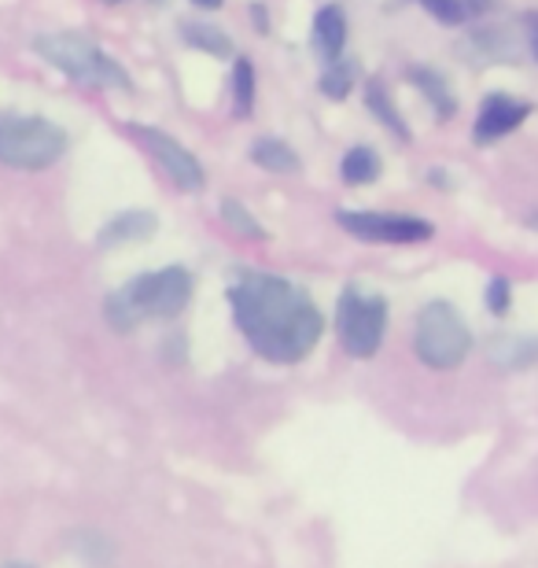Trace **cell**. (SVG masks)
<instances>
[{"mask_svg":"<svg viewBox=\"0 0 538 568\" xmlns=\"http://www.w3.org/2000/svg\"><path fill=\"white\" fill-rule=\"evenodd\" d=\"M181 33H185V41L192 44V49L211 52V55H217V60H229V55H233V41H229V33L211 27V22H185Z\"/></svg>","mask_w":538,"mask_h":568,"instance_id":"cell-17","label":"cell"},{"mask_svg":"<svg viewBox=\"0 0 538 568\" xmlns=\"http://www.w3.org/2000/svg\"><path fill=\"white\" fill-rule=\"evenodd\" d=\"M531 115V104L528 100H517V97H506V93H495L484 100L476 115V144H495L501 138H509L512 130H520L524 122Z\"/></svg>","mask_w":538,"mask_h":568,"instance_id":"cell-9","label":"cell"},{"mask_svg":"<svg viewBox=\"0 0 538 568\" xmlns=\"http://www.w3.org/2000/svg\"><path fill=\"white\" fill-rule=\"evenodd\" d=\"M336 333L351 358H373L387 333V303L380 295L343 288L336 306Z\"/></svg>","mask_w":538,"mask_h":568,"instance_id":"cell-6","label":"cell"},{"mask_svg":"<svg viewBox=\"0 0 538 568\" xmlns=\"http://www.w3.org/2000/svg\"><path fill=\"white\" fill-rule=\"evenodd\" d=\"M33 52L52 67H60L63 74H71L82 85H100V89H133L130 74L119 63L97 49L93 41L82 33H41L33 41Z\"/></svg>","mask_w":538,"mask_h":568,"instance_id":"cell-3","label":"cell"},{"mask_svg":"<svg viewBox=\"0 0 538 568\" xmlns=\"http://www.w3.org/2000/svg\"><path fill=\"white\" fill-rule=\"evenodd\" d=\"M528 38H531V52L538 60V11H528Z\"/></svg>","mask_w":538,"mask_h":568,"instance_id":"cell-24","label":"cell"},{"mask_svg":"<svg viewBox=\"0 0 538 568\" xmlns=\"http://www.w3.org/2000/svg\"><path fill=\"white\" fill-rule=\"evenodd\" d=\"M420 8H425L432 19L446 22V27H457V22L468 19V11H465L461 0H420Z\"/></svg>","mask_w":538,"mask_h":568,"instance_id":"cell-21","label":"cell"},{"mask_svg":"<svg viewBox=\"0 0 538 568\" xmlns=\"http://www.w3.org/2000/svg\"><path fill=\"white\" fill-rule=\"evenodd\" d=\"M538 358V336H498L490 344V362L501 369H524Z\"/></svg>","mask_w":538,"mask_h":568,"instance_id":"cell-13","label":"cell"},{"mask_svg":"<svg viewBox=\"0 0 538 568\" xmlns=\"http://www.w3.org/2000/svg\"><path fill=\"white\" fill-rule=\"evenodd\" d=\"M365 104H369V115L380 122V126L392 130L398 141H409V126L403 122V115H398V108L392 104V97H387V89L380 82H369V89H365Z\"/></svg>","mask_w":538,"mask_h":568,"instance_id":"cell-16","label":"cell"},{"mask_svg":"<svg viewBox=\"0 0 538 568\" xmlns=\"http://www.w3.org/2000/svg\"><path fill=\"white\" fill-rule=\"evenodd\" d=\"M509 303H512L509 277H490V284H487V306L501 317V314H509Z\"/></svg>","mask_w":538,"mask_h":568,"instance_id":"cell-22","label":"cell"},{"mask_svg":"<svg viewBox=\"0 0 538 568\" xmlns=\"http://www.w3.org/2000/svg\"><path fill=\"white\" fill-rule=\"evenodd\" d=\"M461 4H465L468 16H487V11L498 4V0H461Z\"/></svg>","mask_w":538,"mask_h":568,"instance_id":"cell-23","label":"cell"},{"mask_svg":"<svg viewBox=\"0 0 538 568\" xmlns=\"http://www.w3.org/2000/svg\"><path fill=\"white\" fill-rule=\"evenodd\" d=\"M336 222L358 241L369 244H420L432 241L435 225L414 214H380V211H339Z\"/></svg>","mask_w":538,"mask_h":568,"instance_id":"cell-7","label":"cell"},{"mask_svg":"<svg viewBox=\"0 0 538 568\" xmlns=\"http://www.w3.org/2000/svg\"><path fill=\"white\" fill-rule=\"evenodd\" d=\"M409 82H414L420 93L428 97V104L435 108V115H439V119H454L457 97H454V89L446 85L443 74L428 71V67H409Z\"/></svg>","mask_w":538,"mask_h":568,"instance_id":"cell-12","label":"cell"},{"mask_svg":"<svg viewBox=\"0 0 538 568\" xmlns=\"http://www.w3.org/2000/svg\"><path fill=\"white\" fill-rule=\"evenodd\" d=\"M351 85H354V67L351 63H336L322 74V93L332 100L351 97Z\"/></svg>","mask_w":538,"mask_h":568,"instance_id":"cell-20","label":"cell"},{"mask_svg":"<svg viewBox=\"0 0 538 568\" xmlns=\"http://www.w3.org/2000/svg\"><path fill=\"white\" fill-rule=\"evenodd\" d=\"M339 174L347 185H373L376 178H380V155L373 152V148H351L347 155H343V163H339Z\"/></svg>","mask_w":538,"mask_h":568,"instance_id":"cell-15","label":"cell"},{"mask_svg":"<svg viewBox=\"0 0 538 568\" xmlns=\"http://www.w3.org/2000/svg\"><path fill=\"white\" fill-rule=\"evenodd\" d=\"M159 230V219L152 211H122V214H114V219L100 230L97 236V244L100 247H122V244H136V241H148Z\"/></svg>","mask_w":538,"mask_h":568,"instance_id":"cell-10","label":"cell"},{"mask_svg":"<svg viewBox=\"0 0 538 568\" xmlns=\"http://www.w3.org/2000/svg\"><path fill=\"white\" fill-rule=\"evenodd\" d=\"M414 351L428 369H457L473 351V333L450 303L435 300L417 314Z\"/></svg>","mask_w":538,"mask_h":568,"instance_id":"cell-4","label":"cell"},{"mask_svg":"<svg viewBox=\"0 0 538 568\" xmlns=\"http://www.w3.org/2000/svg\"><path fill=\"white\" fill-rule=\"evenodd\" d=\"M251 16H255V27H258V30H266V27H270L266 8H258V4H255V8H251Z\"/></svg>","mask_w":538,"mask_h":568,"instance_id":"cell-25","label":"cell"},{"mask_svg":"<svg viewBox=\"0 0 538 568\" xmlns=\"http://www.w3.org/2000/svg\"><path fill=\"white\" fill-rule=\"evenodd\" d=\"M133 133L141 138V144L148 148V152H152L155 163L163 166V174L174 178L177 189H185V192H200L203 189L207 174H203V163L189 152L185 144H177L170 133L152 130V126H133Z\"/></svg>","mask_w":538,"mask_h":568,"instance_id":"cell-8","label":"cell"},{"mask_svg":"<svg viewBox=\"0 0 538 568\" xmlns=\"http://www.w3.org/2000/svg\"><path fill=\"white\" fill-rule=\"evenodd\" d=\"M343 44H347V16H343V8L328 4L317 11V19H314V49L317 55H325V60H336L343 52Z\"/></svg>","mask_w":538,"mask_h":568,"instance_id":"cell-11","label":"cell"},{"mask_svg":"<svg viewBox=\"0 0 538 568\" xmlns=\"http://www.w3.org/2000/svg\"><path fill=\"white\" fill-rule=\"evenodd\" d=\"M67 133L38 115H0V163L11 170H44L63 155Z\"/></svg>","mask_w":538,"mask_h":568,"instance_id":"cell-5","label":"cell"},{"mask_svg":"<svg viewBox=\"0 0 538 568\" xmlns=\"http://www.w3.org/2000/svg\"><path fill=\"white\" fill-rule=\"evenodd\" d=\"M222 219L229 230H236L240 236H247V241H262V236H266L262 225L255 222V214H251L240 200H222Z\"/></svg>","mask_w":538,"mask_h":568,"instance_id":"cell-19","label":"cell"},{"mask_svg":"<svg viewBox=\"0 0 538 568\" xmlns=\"http://www.w3.org/2000/svg\"><path fill=\"white\" fill-rule=\"evenodd\" d=\"M233 104L240 119L251 115V104H255V67H251V60L233 63Z\"/></svg>","mask_w":538,"mask_h":568,"instance_id":"cell-18","label":"cell"},{"mask_svg":"<svg viewBox=\"0 0 538 568\" xmlns=\"http://www.w3.org/2000/svg\"><path fill=\"white\" fill-rule=\"evenodd\" d=\"M104 4H122V0H104Z\"/></svg>","mask_w":538,"mask_h":568,"instance_id":"cell-28","label":"cell"},{"mask_svg":"<svg viewBox=\"0 0 538 568\" xmlns=\"http://www.w3.org/2000/svg\"><path fill=\"white\" fill-rule=\"evenodd\" d=\"M251 159H255V166L273 170V174H292V170H300V155L277 138H258L251 144Z\"/></svg>","mask_w":538,"mask_h":568,"instance_id":"cell-14","label":"cell"},{"mask_svg":"<svg viewBox=\"0 0 538 568\" xmlns=\"http://www.w3.org/2000/svg\"><path fill=\"white\" fill-rule=\"evenodd\" d=\"M229 306L247 344L281 366L303 362L325 333V317L311 295L277 274H251L236 281L229 288Z\"/></svg>","mask_w":538,"mask_h":568,"instance_id":"cell-1","label":"cell"},{"mask_svg":"<svg viewBox=\"0 0 538 568\" xmlns=\"http://www.w3.org/2000/svg\"><path fill=\"white\" fill-rule=\"evenodd\" d=\"M8 568H33V565H8Z\"/></svg>","mask_w":538,"mask_h":568,"instance_id":"cell-27","label":"cell"},{"mask_svg":"<svg viewBox=\"0 0 538 568\" xmlns=\"http://www.w3.org/2000/svg\"><path fill=\"white\" fill-rule=\"evenodd\" d=\"M192 300V274L185 266H166L155 274H141L119 292L108 295L104 314L114 333H133L144 322H170Z\"/></svg>","mask_w":538,"mask_h":568,"instance_id":"cell-2","label":"cell"},{"mask_svg":"<svg viewBox=\"0 0 538 568\" xmlns=\"http://www.w3.org/2000/svg\"><path fill=\"white\" fill-rule=\"evenodd\" d=\"M192 4H200V8H207V11H214V8H222V0H192Z\"/></svg>","mask_w":538,"mask_h":568,"instance_id":"cell-26","label":"cell"}]
</instances>
